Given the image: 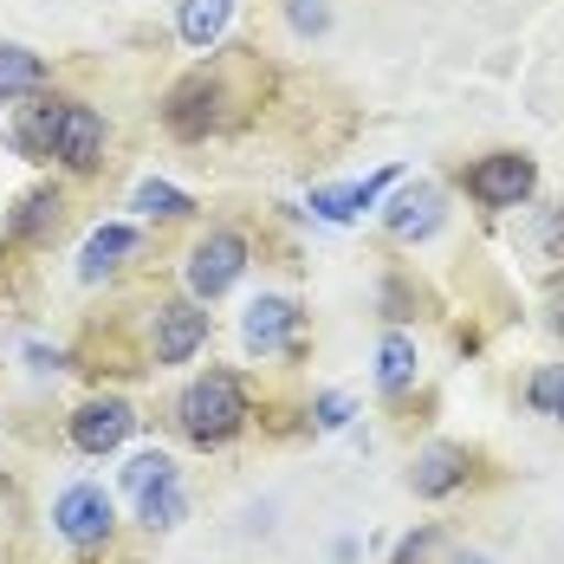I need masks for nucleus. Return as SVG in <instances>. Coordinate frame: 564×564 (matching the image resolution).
<instances>
[{
  "mask_svg": "<svg viewBox=\"0 0 564 564\" xmlns=\"http://www.w3.org/2000/svg\"><path fill=\"white\" fill-rule=\"evenodd\" d=\"M227 20H234V0H182V13H175V33H182V46L208 53V46L227 33Z\"/></svg>",
  "mask_w": 564,
  "mask_h": 564,
  "instance_id": "nucleus-16",
  "label": "nucleus"
},
{
  "mask_svg": "<svg viewBox=\"0 0 564 564\" xmlns=\"http://www.w3.org/2000/svg\"><path fill=\"white\" fill-rule=\"evenodd\" d=\"M247 390H240V377L234 370H208V377H195L182 402H175V422H182V435L195 442V448H221L234 442L240 429H247Z\"/></svg>",
  "mask_w": 564,
  "mask_h": 564,
  "instance_id": "nucleus-1",
  "label": "nucleus"
},
{
  "mask_svg": "<svg viewBox=\"0 0 564 564\" xmlns=\"http://www.w3.org/2000/svg\"><path fill=\"white\" fill-rule=\"evenodd\" d=\"M40 91H46V58L33 46H0V105L40 98Z\"/></svg>",
  "mask_w": 564,
  "mask_h": 564,
  "instance_id": "nucleus-15",
  "label": "nucleus"
},
{
  "mask_svg": "<svg viewBox=\"0 0 564 564\" xmlns=\"http://www.w3.org/2000/svg\"><path fill=\"white\" fill-rule=\"evenodd\" d=\"M111 525H117V512H111V494L105 487H91V480H78V487H65L58 494V507H53V532L65 539V545H105L111 539Z\"/></svg>",
  "mask_w": 564,
  "mask_h": 564,
  "instance_id": "nucleus-4",
  "label": "nucleus"
},
{
  "mask_svg": "<svg viewBox=\"0 0 564 564\" xmlns=\"http://www.w3.org/2000/svg\"><path fill=\"white\" fill-rule=\"evenodd\" d=\"M552 325H558V332H564V273H558V280H552Z\"/></svg>",
  "mask_w": 564,
  "mask_h": 564,
  "instance_id": "nucleus-27",
  "label": "nucleus"
},
{
  "mask_svg": "<svg viewBox=\"0 0 564 564\" xmlns=\"http://www.w3.org/2000/svg\"><path fill=\"white\" fill-rule=\"evenodd\" d=\"M467 448H454V442H435V448L415 454V474H409V487H415V500H448L454 487H467Z\"/></svg>",
  "mask_w": 564,
  "mask_h": 564,
  "instance_id": "nucleus-11",
  "label": "nucleus"
},
{
  "mask_svg": "<svg viewBox=\"0 0 564 564\" xmlns=\"http://www.w3.org/2000/svg\"><path fill=\"white\" fill-rule=\"evenodd\" d=\"M137 512H143V525H150V532H170V525H182L188 500H182V487H175V480H163V487L137 494Z\"/></svg>",
  "mask_w": 564,
  "mask_h": 564,
  "instance_id": "nucleus-19",
  "label": "nucleus"
},
{
  "mask_svg": "<svg viewBox=\"0 0 564 564\" xmlns=\"http://www.w3.org/2000/svg\"><path fill=\"white\" fill-rule=\"evenodd\" d=\"M130 253H137V227H123V221L98 227V234L85 240V253H78V280H85V285H98L105 273H117V267H123Z\"/></svg>",
  "mask_w": 564,
  "mask_h": 564,
  "instance_id": "nucleus-14",
  "label": "nucleus"
},
{
  "mask_svg": "<svg viewBox=\"0 0 564 564\" xmlns=\"http://www.w3.org/2000/svg\"><path fill=\"white\" fill-rule=\"evenodd\" d=\"M58 105H65V98H40V105H26V111L7 123V143H13V150H20L26 163H46V156H53Z\"/></svg>",
  "mask_w": 564,
  "mask_h": 564,
  "instance_id": "nucleus-13",
  "label": "nucleus"
},
{
  "mask_svg": "<svg viewBox=\"0 0 564 564\" xmlns=\"http://www.w3.org/2000/svg\"><path fill=\"white\" fill-rule=\"evenodd\" d=\"M137 208H143L150 221H182V215H195V202H188L175 182H156V175L137 182Z\"/></svg>",
  "mask_w": 564,
  "mask_h": 564,
  "instance_id": "nucleus-18",
  "label": "nucleus"
},
{
  "mask_svg": "<svg viewBox=\"0 0 564 564\" xmlns=\"http://www.w3.org/2000/svg\"><path fill=\"white\" fill-rule=\"evenodd\" d=\"M429 552H435V525H415V532L395 545V558H390V564H429Z\"/></svg>",
  "mask_w": 564,
  "mask_h": 564,
  "instance_id": "nucleus-26",
  "label": "nucleus"
},
{
  "mask_svg": "<svg viewBox=\"0 0 564 564\" xmlns=\"http://www.w3.org/2000/svg\"><path fill=\"white\" fill-rule=\"evenodd\" d=\"M532 247L539 260H564V208H532Z\"/></svg>",
  "mask_w": 564,
  "mask_h": 564,
  "instance_id": "nucleus-22",
  "label": "nucleus"
},
{
  "mask_svg": "<svg viewBox=\"0 0 564 564\" xmlns=\"http://www.w3.org/2000/svg\"><path fill=\"white\" fill-rule=\"evenodd\" d=\"M221 117H227V85L215 72H188L163 98V123H170L175 143H202L208 130H221Z\"/></svg>",
  "mask_w": 564,
  "mask_h": 564,
  "instance_id": "nucleus-2",
  "label": "nucleus"
},
{
  "mask_svg": "<svg viewBox=\"0 0 564 564\" xmlns=\"http://www.w3.org/2000/svg\"><path fill=\"white\" fill-rule=\"evenodd\" d=\"M65 221V195L58 188H26L13 208H7V240L13 247H46Z\"/></svg>",
  "mask_w": 564,
  "mask_h": 564,
  "instance_id": "nucleus-10",
  "label": "nucleus"
},
{
  "mask_svg": "<svg viewBox=\"0 0 564 564\" xmlns=\"http://www.w3.org/2000/svg\"><path fill=\"white\" fill-rule=\"evenodd\" d=\"M163 480H175V460L163 448L137 454V460L123 467V487H130V494H150V487H163Z\"/></svg>",
  "mask_w": 564,
  "mask_h": 564,
  "instance_id": "nucleus-21",
  "label": "nucleus"
},
{
  "mask_svg": "<svg viewBox=\"0 0 564 564\" xmlns=\"http://www.w3.org/2000/svg\"><path fill=\"white\" fill-rule=\"evenodd\" d=\"M137 429V409L123 395H91L72 409V448L78 454H117Z\"/></svg>",
  "mask_w": 564,
  "mask_h": 564,
  "instance_id": "nucleus-7",
  "label": "nucleus"
},
{
  "mask_svg": "<svg viewBox=\"0 0 564 564\" xmlns=\"http://www.w3.org/2000/svg\"><path fill=\"white\" fill-rule=\"evenodd\" d=\"M208 344V305L202 299H170L150 312V350L156 364H188Z\"/></svg>",
  "mask_w": 564,
  "mask_h": 564,
  "instance_id": "nucleus-5",
  "label": "nucleus"
},
{
  "mask_svg": "<svg viewBox=\"0 0 564 564\" xmlns=\"http://www.w3.org/2000/svg\"><path fill=\"white\" fill-rule=\"evenodd\" d=\"M442 227V188L435 182H415L390 202V234L395 240H429Z\"/></svg>",
  "mask_w": 564,
  "mask_h": 564,
  "instance_id": "nucleus-12",
  "label": "nucleus"
},
{
  "mask_svg": "<svg viewBox=\"0 0 564 564\" xmlns=\"http://www.w3.org/2000/svg\"><path fill=\"white\" fill-rule=\"evenodd\" d=\"M525 402H532L539 415L564 422V364H545V370H532V383H525Z\"/></svg>",
  "mask_w": 564,
  "mask_h": 564,
  "instance_id": "nucleus-20",
  "label": "nucleus"
},
{
  "mask_svg": "<svg viewBox=\"0 0 564 564\" xmlns=\"http://www.w3.org/2000/svg\"><path fill=\"white\" fill-rule=\"evenodd\" d=\"M312 215H318V221H357L350 188H312Z\"/></svg>",
  "mask_w": 564,
  "mask_h": 564,
  "instance_id": "nucleus-24",
  "label": "nucleus"
},
{
  "mask_svg": "<svg viewBox=\"0 0 564 564\" xmlns=\"http://www.w3.org/2000/svg\"><path fill=\"white\" fill-rule=\"evenodd\" d=\"M285 20H292V33L318 40V33L332 26V7H325V0H285Z\"/></svg>",
  "mask_w": 564,
  "mask_h": 564,
  "instance_id": "nucleus-23",
  "label": "nucleus"
},
{
  "mask_svg": "<svg viewBox=\"0 0 564 564\" xmlns=\"http://www.w3.org/2000/svg\"><path fill=\"white\" fill-rule=\"evenodd\" d=\"M247 273V234H234V227H215V234H202L195 240V253H188V267H182V280H188V299H221L227 285Z\"/></svg>",
  "mask_w": 564,
  "mask_h": 564,
  "instance_id": "nucleus-3",
  "label": "nucleus"
},
{
  "mask_svg": "<svg viewBox=\"0 0 564 564\" xmlns=\"http://www.w3.org/2000/svg\"><path fill=\"white\" fill-rule=\"evenodd\" d=\"M105 143H111V130H105V117L91 111V105H78V98H65L58 105V130H53V156L65 170H98L105 163Z\"/></svg>",
  "mask_w": 564,
  "mask_h": 564,
  "instance_id": "nucleus-8",
  "label": "nucleus"
},
{
  "mask_svg": "<svg viewBox=\"0 0 564 564\" xmlns=\"http://www.w3.org/2000/svg\"><path fill=\"white\" fill-rule=\"evenodd\" d=\"M415 370H422V357H415V338L390 332V338L377 344V390H383V395H402L409 383H415Z\"/></svg>",
  "mask_w": 564,
  "mask_h": 564,
  "instance_id": "nucleus-17",
  "label": "nucleus"
},
{
  "mask_svg": "<svg viewBox=\"0 0 564 564\" xmlns=\"http://www.w3.org/2000/svg\"><path fill=\"white\" fill-rule=\"evenodd\" d=\"M299 305L285 299V292H260L253 305H247V344L267 357V350H299Z\"/></svg>",
  "mask_w": 564,
  "mask_h": 564,
  "instance_id": "nucleus-9",
  "label": "nucleus"
},
{
  "mask_svg": "<svg viewBox=\"0 0 564 564\" xmlns=\"http://www.w3.org/2000/svg\"><path fill=\"white\" fill-rule=\"evenodd\" d=\"M312 422H318V429H344V422H350V395L325 390L318 402H312Z\"/></svg>",
  "mask_w": 564,
  "mask_h": 564,
  "instance_id": "nucleus-25",
  "label": "nucleus"
},
{
  "mask_svg": "<svg viewBox=\"0 0 564 564\" xmlns=\"http://www.w3.org/2000/svg\"><path fill=\"white\" fill-rule=\"evenodd\" d=\"M532 156H519V150H494V156H480L474 170H467V195L480 202V208H519L525 195H532Z\"/></svg>",
  "mask_w": 564,
  "mask_h": 564,
  "instance_id": "nucleus-6",
  "label": "nucleus"
}]
</instances>
